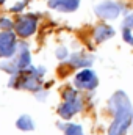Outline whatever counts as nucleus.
I'll list each match as a JSON object with an SVG mask.
<instances>
[{
  "label": "nucleus",
  "mask_w": 133,
  "mask_h": 135,
  "mask_svg": "<svg viewBox=\"0 0 133 135\" xmlns=\"http://www.w3.org/2000/svg\"><path fill=\"white\" fill-rule=\"evenodd\" d=\"M108 105L114 113V119L108 129V135H125L133 123V108L130 99L124 91H117L110 98Z\"/></svg>",
  "instance_id": "nucleus-1"
},
{
  "label": "nucleus",
  "mask_w": 133,
  "mask_h": 135,
  "mask_svg": "<svg viewBox=\"0 0 133 135\" xmlns=\"http://www.w3.org/2000/svg\"><path fill=\"white\" fill-rule=\"evenodd\" d=\"M121 9H122L121 5L117 2H113V0H103L99 5H96V8H94L96 14L100 19H106V21L116 19L121 14Z\"/></svg>",
  "instance_id": "nucleus-2"
},
{
  "label": "nucleus",
  "mask_w": 133,
  "mask_h": 135,
  "mask_svg": "<svg viewBox=\"0 0 133 135\" xmlns=\"http://www.w3.org/2000/svg\"><path fill=\"white\" fill-rule=\"evenodd\" d=\"M16 36L9 30L0 32V57L2 58H11L16 55Z\"/></svg>",
  "instance_id": "nucleus-3"
},
{
  "label": "nucleus",
  "mask_w": 133,
  "mask_h": 135,
  "mask_svg": "<svg viewBox=\"0 0 133 135\" xmlns=\"http://www.w3.org/2000/svg\"><path fill=\"white\" fill-rule=\"evenodd\" d=\"M36 27H38V19L33 14H25V16H21L16 24H14V28L17 35H21L22 38H27V36H32L36 32Z\"/></svg>",
  "instance_id": "nucleus-4"
},
{
  "label": "nucleus",
  "mask_w": 133,
  "mask_h": 135,
  "mask_svg": "<svg viewBox=\"0 0 133 135\" xmlns=\"http://www.w3.org/2000/svg\"><path fill=\"white\" fill-rule=\"evenodd\" d=\"M74 83L80 90H94L99 85V80H97V75L93 69H83L75 75Z\"/></svg>",
  "instance_id": "nucleus-5"
},
{
  "label": "nucleus",
  "mask_w": 133,
  "mask_h": 135,
  "mask_svg": "<svg viewBox=\"0 0 133 135\" xmlns=\"http://www.w3.org/2000/svg\"><path fill=\"white\" fill-rule=\"evenodd\" d=\"M81 108H83V101H81L80 96L77 94L75 98L64 99V102L58 107V115H60L63 119H69V118H72L75 113H78Z\"/></svg>",
  "instance_id": "nucleus-6"
},
{
  "label": "nucleus",
  "mask_w": 133,
  "mask_h": 135,
  "mask_svg": "<svg viewBox=\"0 0 133 135\" xmlns=\"http://www.w3.org/2000/svg\"><path fill=\"white\" fill-rule=\"evenodd\" d=\"M13 61L19 68V71L30 68V52H28V46L25 42H21L17 46V54H16V58Z\"/></svg>",
  "instance_id": "nucleus-7"
},
{
  "label": "nucleus",
  "mask_w": 133,
  "mask_h": 135,
  "mask_svg": "<svg viewBox=\"0 0 133 135\" xmlns=\"http://www.w3.org/2000/svg\"><path fill=\"white\" fill-rule=\"evenodd\" d=\"M78 5L80 0H49V6L61 13H72L78 8Z\"/></svg>",
  "instance_id": "nucleus-8"
},
{
  "label": "nucleus",
  "mask_w": 133,
  "mask_h": 135,
  "mask_svg": "<svg viewBox=\"0 0 133 135\" xmlns=\"http://www.w3.org/2000/svg\"><path fill=\"white\" fill-rule=\"evenodd\" d=\"M93 61H94V57L93 55H86V54H74L69 58L70 66L74 68H88L93 65Z\"/></svg>",
  "instance_id": "nucleus-9"
},
{
  "label": "nucleus",
  "mask_w": 133,
  "mask_h": 135,
  "mask_svg": "<svg viewBox=\"0 0 133 135\" xmlns=\"http://www.w3.org/2000/svg\"><path fill=\"white\" fill-rule=\"evenodd\" d=\"M113 36H114V28H111L108 25L102 24V25H97L94 28V39L97 42H103V41H106V39H110Z\"/></svg>",
  "instance_id": "nucleus-10"
},
{
  "label": "nucleus",
  "mask_w": 133,
  "mask_h": 135,
  "mask_svg": "<svg viewBox=\"0 0 133 135\" xmlns=\"http://www.w3.org/2000/svg\"><path fill=\"white\" fill-rule=\"evenodd\" d=\"M16 126H17V129H21V131H24V132H30V131H33L34 129V121H33L32 116H28V115H22V116L17 118Z\"/></svg>",
  "instance_id": "nucleus-11"
},
{
  "label": "nucleus",
  "mask_w": 133,
  "mask_h": 135,
  "mask_svg": "<svg viewBox=\"0 0 133 135\" xmlns=\"http://www.w3.org/2000/svg\"><path fill=\"white\" fill-rule=\"evenodd\" d=\"M58 126L64 131V135H83V127L80 124H66V126H63L60 123Z\"/></svg>",
  "instance_id": "nucleus-12"
},
{
  "label": "nucleus",
  "mask_w": 133,
  "mask_h": 135,
  "mask_svg": "<svg viewBox=\"0 0 133 135\" xmlns=\"http://www.w3.org/2000/svg\"><path fill=\"white\" fill-rule=\"evenodd\" d=\"M14 24L8 17H0V30H13Z\"/></svg>",
  "instance_id": "nucleus-13"
},
{
  "label": "nucleus",
  "mask_w": 133,
  "mask_h": 135,
  "mask_svg": "<svg viewBox=\"0 0 133 135\" xmlns=\"http://www.w3.org/2000/svg\"><path fill=\"white\" fill-rule=\"evenodd\" d=\"M122 36H124V39L133 46V35H132V28H127V27H124V32H122Z\"/></svg>",
  "instance_id": "nucleus-14"
},
{
  "label": "nucleus",
  "mask_w": 133,
  "mask_h": 135,
  "mask_svg": "<svg viewBox=\"0 0 133 135\" xmlns=\"http://www.w3.org/2000/svg\"><path fill=\"white\" fill-rule=\"evenodd\" d=\"M57 58H60V60L67 58V49L66 47H58L57 49Z\"/></svg>",
  "instance_id": "nucleus-15"
},
{
  "label": "nucleus",
  "mask_w": 133,
  "mask_h": 135,
  "mask_svg": "<svg viewBox=\"0 0 133 135\" xmlns=\"http://www.w3.org/2000/svg\"><path fill=\"white\" fill-rule=\"evenodd\" d=\"M124 27H127V28H133V13H130V14L124 19Z\"/></svg>",
  "instance_id": "nucleus-16"
},
{
  "label": "nucleus",
  "mask_w": 133,
  "mask_h": 135,
  "mask_svg": "<svg viewBox=\"0 0 133 135\" xmlns=\"http://www.w3.org/2000/svg\"><path fill=\"white\" fill-rule=\"evenodd\" d=\"M24 6H25V3H24V2H19V3H16V6L11 8V11H13V13H19V11L24 9Z\"/></svg>",
  "instance_id": "nucleus-17"
},
{
  "label": "nucleus",
  "mask_w": 133,
  "mask_h": 135,
  "mask_svg": "<svg viewBox=\"0 0 133 135\" xmlns=\"http://www.w3.org/2000/svg\"><path fill=\"white\" fill-rule=\"evenodd\" d=\"M3 2H6V0H0V5H2V3H3Z\"/></svg>",
  "instance_id": "nucleus-18"
}]
</instances>
